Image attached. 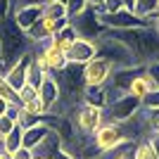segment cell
I'll return each instance as SVG.
<instances>
[{"instance_id": "obj_22", "label": "cell", "mask_w": 159, "mask_h": 159, "mask_svg": "<svg viewBox=\"0 0 159 159\" xmlns=\"http://www.w3.org/2000/svg\"><path fill=\"white\" fill-rule=\"evenodd\" d=\"M135 159H159V152L147 138H143L135 143Z\"/></svg>"}, {"instance_id": "obj_6", "label": "cell", "mask_w": 159, "mask_h": 159, "mask_svg": "<svg viewBox=\"0 0 159 159\" xmlns=\"http://www.w3.org/2000/svg\"><path fill=\"white\" fill-rule=\"evenodd\" d=\"M71 121H74V128L81 133V135H88L93 138V133L98 131L102 124H105V109L93 105H74V112H71Z\"/></svg>"}, {"instance_id": "obj_40", "label": "cell", "mask_w": 159, "mask_h": 159, "mask_svg": "<svg viewBox=\"0 0 159 159\" xmlns=\"http://www.w3.org/2000/svg\"><path fill=\"white\" fill-rule=\"evenodd\" d=\"M102 2H105V0H88V5L98 7V10H100V7H102Z\"/></svg>"}, {"instance_id": "obj_37", "label": "cell", "mask_w": 159, "mask_h": 159, "mask_svg": "<svg viewBox=\"0 0 159 159\" xmlns=\"http://www.w3.org/2000/svg\"><path fill=\"white\" fill-rule=\"evenodd\" d=\"M10 107H12V105H10V102H7L5 98H0V116H2V114H7V112H10Z\"/></svg>"}, {"instance_id": "obj_32", "label": "cell", "mask_w": 159, "mask_h": 159, "mask_svg": "<svg viewBox=\"0 0 159 159\" xmlns=\"http://www.w3.org/2000/svg\"><path fill=\"white\" fill-rule=\"evenodd\" d=\"M12 0H0V19H7L12 14Z\"/></svg>"}, {"instance_id": "obj_23", "label": "cell", "mask_w": 159, "mask_h": 159, "mask_svg": "<svg viewBox=\"0 0 159 159\" xmlns=\"http://www.w3.org/2000/svg\"><path fill=\"white\" fill-rule=\"evenodd\" d=\"M157 10H159V2H157V0H135V7H133V12L138 14V17H143V19L152 17Z\"/></svg>"}, {"instance_id": "obj_26", "label": "cell", "mask_w": 159, "mask_h": 159, "mask_svg": "<svg viewBox=\"0 0 159 159\" xmlns=\"http://www.w3.org/2000/svg\"><path fill=\"white\" fill-rule=\"evenodd\" d=\"M17 95H19V105H26V102H31V100L38 98V86H33V83H24V86L17 90Z\"/></svg>"}, {"instance_id": "obj_25", "label": "cell", "mask_w": 159, "mask_h": 159, "mask_svg": "<svg viewBox=\"0 0 159 159\" xmlns=\"http://www.w3.org/2000/svg\"><path fill=\"white\" fill-rule=\"evenodd\" d=\"M0 98H5L10 105H19V95H17V90L7 83L5 74H0Z\"/></svg>"}, {"instance_id": "obj_17", "label": "cell", "mask_w": 159, "mask_h": 159, "mask_svg": "<svg viewBox=\"0 0 159 159\" xmlns=\"http://www.w3.org/2000/svg\"><path fill=\"white\" fill-rule=\"evenodd\" d=\"M79 38V33H76V29L71 26V24H66L64 29H60V31L55 33V38H52V45H57L62 50V52L66 55V50L71 48V43Z\"/></svg>"}, {"instance_id": "obj_39", "label": "cell", "mask_w": 159, "mask_h": 159, "mask_svg": "<svg viewBox=\"0 0 159 159\" xmlns=\"http://www.w3.org/2000/svg\"><path fill=\"white\" fill-rule=\"evenodd\" d=\"M124 7L133 12V7H135V0H124Z\"/></svg>"}, {"instance_id": "obj_27", "label": "cell", "mask_w": 159, "mask_h": 159, "mask_svg": "<svg viewBox=\"0 0 159 159\" xmlns=\"http://www.w3.org/2000/svg\"><path fill=\"white\" fill-rule=\"evenodd\" d=\"M145 74L150 76V81H152L154 90H159V60H152L145 64Z\"/></svg>"}, {"instance_id": "obj_3", "label": "cell", "mask_w": 159, "mask_h": 159, "mask_svg": "<svg viewBox=\"0 0 159 159\" xmlns=\"http://www.w3.org/2000/svg\"><path fill=\"white\" fill-rule=\"evenodd\" d=\"M126 143H133V135L128 133L126 124H114V121H105L98 131L93 133V145L98 147L100 154L114 152L116 147L126 145Z\"/></svg>"}, {"instance_id": "obj_16", "label": "cell", "mask_w": 159, "mask_h": 159, "mask_svg": "<svg viewBox=\"0 0 159 159\" xmlns=\"http://www.w3.org/2000/svg\"><path fill=\"white\" fill-rule=\"evenodd\" d=\"M154 90V86H152V81H150V76L145 74V69L140 74H135L133 76V81H131V86H128V90H126V95H133V98H138V100H143L145 95H150Z\"/></svg>"}, {"instance_id": "obj_18", "label": "cell", "mask_w": 159, "mask_h": 159, "mask_svg": "<svg viewBox=\"0 0 159 159\" xmlns=\"http://www.w3.org/2000/svg\"><path fill=\"white\" fill-rule=\"evenodd\" d=\"M21 143H24V126L14 124V128L7 133L5 138H2V143H0V145L5 147L7 152H17V150L21 147Z\"/></svg>"}, {"instance_id": "obj_19", "label": "cell", "mask_w": 159, "mask_h": 159, "mask_svg": "<svg viewBox=\"0 0 159 159\" xmlns=\"http://www.w3.org/2000/svg\"><path fill=\"white\" fill-rule=\"evenodd\" d=\"M143 133H159V109H143Z\"/></svg>"}, {"instance_id": "obj_9", "label": "cell", "mask_w": 159, "mask_h": 159, "mask_svg": "<svg viewBox=\"0 0 159 159\" xmlns=\"http://www.w3.org/2000/svg\"><path fill=\"white\" fill-rule=\"evenodd\" d=\"M100 21H102L109 31H126V29L147 26V19L138 17V14L131 12V10H121V12H100Z\"/></svg>"}, {"instance_id": "obj_2", "label": "cell", "mask_w": 159, "mask_h": 159, "mask_svg": "<svg viewBox=\"0 0 159 159\" xmlns=\"http://www.w3.org/2000/svg\"><path fill=\"white\" fill-rule=\"evenodd\" d=\"M0 40H2V62L7 66L12 64V62H17L24 52H29L33 48L29 36H26V31H21L10 17L0 19Z\"/></svg>"}, {"instance_id": "obj_41", "label": "cell", "mask_w": 159, "mask_h": 159, "mask_svg": "<svg viewBox=\"0 0 159 159\" xmlns=\"http://www.w3.org/2000/svg\"><path fill=\"white\" fill-rule=\"evenodd\" d=\"M33 159H50V157H43V154H33Z\"/></svg>"}, {"instance_id": "obj_33", "label": "cell", "mask_w": 159, "mask_h": 159, "mask_svg": "<svg viewBox=\"0 0 159 159\" xmlns=\"http://www.w3.org/2000/svg\"><path fill=\"white\" fill-rule=\"evenodd\" d=\"M12 159H33V152L26 147H19L17 152H12Z\"/></svg>"}, {"instance_id": "obj_21", "label": "cell", "mask_w": 159, "mask_h": 159, "mask_svg": "<svg viewBox=\"0 0 159 159\" xmlns=\"http://www.w3.org/2000/svg\"><path fill=\"white\" fill-rule=\"evenodd\" d=\"M98 159H135V143H126V145L116 147L114 152L100 154Z\"/></svg>"}, {"instance_id": "obj_11", "label": "cell", "mask_w": 159, "mask_h": 159, "mask_svg": "<svg viewBox=\"0 0 159 159\" xmlns=\"http://www.w3.org/2000/svg\"><path fill=\"white\" fill-rule=\"evenodd\" d=\"M93 57H98V45H95V40H88V38H76L71 43V48L66 50V62L69 64H86L90 62Z\"/></svg>"}, {"instance_id": "obj_10", "label": "cell", "mask_w": 159, "mask_h": 159, "mask_svg": "<svg viewBox=\"0 0 159 159\" xmlns=\"http://www.w3.org/2000/svg\"><path fill=\"white\" fill-rule=\"evenodd\" d=\"M114 74V64L105 57H93L83 64V81L88 86H107Z\"/></svg>"}, {"instance_id": "obj_43", "label": "cell", "mask_w": 159, "mask_h": 159, "mask_svg": "<svg viewBox=\"0 0 159 159\" xmlns=\"http://www.w3.org/2000/svg\"><path fill=\"white\" fill-rule=\"evenodd\" d=\"M62 2H64V0H62Z\"/></svg>"}, {"instance_id": "obj_36", "label": "cell", "mask_w": 159, "mask_h": 159, "mask_svg": "<svg viewBox=\"0 0 159 159\" xmlns=\"http://www.w3.org/2000/svg\"><path fill=\"white\" fill-rule=\"evenodd\" d=\"M12 2L14 5H26V2L29 5H43V2H48V0H12Z\"/></svg>"}, {"instance_id": "obj_38", "label": "cell", "mask_w": 159, "mask_h": 159, "mask_svg": "<svg viewBox=\"0 0 159 159\" xmlns=\"http://www.w3.org/2000/svg\"><path fill=\"white\" fill-rule=\"evenodd\" d=\"M147 140L152 143V145H154V150L159 152V133H150V135H147Z\"/></svg>"}, {"instance_id": "obj_28", "label": "cell", "mask_w": 159, "mask_h": 159, "mask_svg": "<svg viewBox=\"0 0 159 159\" xmlns=\"http://www.w3.org/2000/svg\"><path fill=\"white\" fill-rule=\"evenodd\" d=\"M64 5H66V14L76 17V14H81L88 7V0H64Z\"/></svg>"}, {"instance_id": "obj_5", "label": "cell", "mask_w": 159, "mask_h": 159, "mask_svg": "<svg viewBox=\"0 0 159 159\" xmlns=\"http://www.w3.org/2000/svg\"><path fill=\"white\" fill-rule=\"evenodd\" d=\"M143 112V100L133 98V95H119L105 107V121L114 124H128L138 114Z\"/></svg>"}, {"instance_id": "obj_12", "label": "cell", "mask_w": 159, "mask_h": 159, "mask_svg": "<svg viewBox=\"0 0 159 159\" xmlns=\"http://www.w3.org/2000/svg\"><path fill=\"white\" fill-rule=\"evenodd\" d=\"M43 14V5H12V14L10 19L21 29V31H29V29L38 21V17Z\"/></svg>"}, {"instance_id": "obj_15", "label": "cell", "mask_w": 159, "mask_h": 159, "mask_svg": "<svg viewBox=\"0 0 159 159\" xmlns=\"http://www.w3.org/2000/svg\"><path fill=\"white\" fill-rule=\"evenodd\" d=\"M40 52H43V57H45V62H48L50 74H60L62 69L69 64V62H66V55L62 52L57 45H52V40L43 43V45H40Z\"/></svg>"}, {"instance_id": "obj_7", "label": "cell", "mask_w": 159, "mask_h": 159, "mask_svg": "<svg viewBox=\"0 0 159 159\" xmlns=\"http://www.w3.org/2000/svg\"><path fill=\"white\" fill-rule=\"evenodd\" d=\"M69 24L76 29V33H79L81 38H88V40H98L102 33H107V26L100 21L98 7H93V5H88L76 17H69Z\"/></svg>"}, {"instance_id": "obj_30", "label": "cell", "mask_w": 159, "mask_h": 159, "mask_svg": "<svg viewBox=\"0 0 159 159\" xmlns=\"http://www.w3.org/2000/svg\"><path fill=\"white\" fill-rule=\"evenodd\" d=\"M143 109H159V90H152L143 98Z\"/></svg>"}, {"instance_id": "obj_1", "label": "cell", "mask_w": 159, "mask_h": 159, "mask_svg": "<svg viewBox=\"0 0 159 159\" xmlns=\"http://www.w3.org/2000/svg\"><path fill=\"white\" fill-rule=\"evenodd\" d=\"M114 38H119L124 45L131 50L133 62L145 66L147 62L159 60V36L150 26L140 29H126V31H112Z\"/></svg>"}, {"instance_id": "obj_13", "label": "cell", "mask_w": 159, "mask_h": 159, "mask_svg": "<svg viewBox=\"0 0 159 159\" xmlns=\"http://www.w3.org/2000/svg\"><path fill=\"white\" fill-rule=\"evenodd\" d=\"M50 124H48L45 119H40V121H36L33 126H29V128H24V143H21V147H26V150H36V147L43 143V140L50 135Z\"/></svg>"}, {"instance_id": "obj_31", "label": "cell", "mask_w": 159, "mask_h": 159, "mask_svg": "<svg viewBox=\"0 0 159 159\" xmlns=\"http://www.w3.org/2000/svg\"><path fill=\"white\" fill-rule=\"evenodd\" d=\"M121 10H126L124 0H105L102 7H100V12H121Z\"/></svg>"}, {"instance_id": "obj_4", "label": "cell", "mask_w": 159, "mask_h": 159, "mask_svg": "<svg viewBox=\"0 0 159 159\" xmlns=\"http://www.w3.org/2000/svg\"><path fill=\"white\" fill-rule=\"evenodd\" d=\"M95 45H98V57H105L114 64V69H119V66H133V55L119 38H114L112 31L107 29V33H102L98 40H95Z\"/></svg>"}, {"instance_id": "obj_42", "label": "cell", "mask_w": 159, "mask_h": 159, "mask_svg": "<svg viewBox=\"0 0 159 159\" xmlns=\"http://www.w3.org/2000/svg\"><path fill=\"white\" fill-rule=\"evenodd\" d=\"M0 60H2V40H0Z\"/></svg>"}, {"instance_id": "obj_14", "label": "cell", "mask_w": 159, "mask_h": 159, "mask_svg": "<svg viewBox=\"0 0 159 159\" xmlns=\"http://www.w3.org/2000/svg\"><path fill=\"white\" fill-rule=\"evenodd\" d=\"M81 100H83L86 105L105 109V107L112 102V93H109L107 86H88L86 83V86H83V93H81Z\"/></svg>"}, {"instance_id": "obj_8", "label": "cell", "mask_w": 159, "mask_h": 159, "mask_svg": "<svg viewBox=\"0 0 159 159\" xmlns=\"http://www.w3.org/2000/svg\"><path fill=\"white\" fill-rule=\"evenodd\" d=\"M66 24H69V17H64V19H55V17L40 14L38 21L26 31V36H29V40H31V45L36 48V45H43V43H48V40H52L55 33L60 31V29H64Z\"/></svg>"}, {"instance_id": "obj_24", "label": "cell", "mask_w": 159, "mask_h": 159, "mask_svg": "<svg viewBox=\"0 0 159 159\" xmlns=\"http://www.w3.org/2000/svg\"><path fill=\"white\" fill-rule=\"evenodd\" d=\"M21 107L26 109V114L33 116V119H45V116H48V107L43 105V100H40V98L31 100V102H26V105H21Z\"/></svg>"}, {"instance_id": "obj_34", "label": "cell", "mask_w": 159, "mask_h": 159, "mask_svg": "<svg viewBox=\"0 0 159 159\" xmlns=\"http://www.w3.org/2000/svg\"><path fill=\"white\" fill-rule=\"evenodd\" d=\"M147 26H150V29L159 36V12H154L152 17H147Z\"/></svg>"}, {"instance_id": "obj_20", "label": "cell", "mask_w": 159, "mask_h": 159, "mask_svg": "<svg viewBox=\"0 0 159 159\" xmlns=\"http://www.w3.org/2000/svg\"><path fill=\"white\" fill-rule=\"evenodd\" d=\"M43 14H45V17H55V19L69 17V14H66V5L62 0H48V2H43Z\"/></svg>"}, {"instance_id": "obj_35", "label": "cell", "mask_w": 159, "mask_h": 159, "mask_svg": "<svg viewBox=\"0 0 159 159\" xmlns=\"http://www.w3.org/2000/svg\"><path fill=\"white\" fill-rule=\"evenodd\" d=\"M52 159H76V157H74V152H69L66 147H62V150H60L57 154H55Z\"/></svg>"}, {"instance_id": "obj_29", "label": "cell", "mask_w": 159, "mask_h": 159, "mask_svg": "<svg viewBox=\"0 0 159 159\" xmlns=\"http://www.w3.org/2000/svg\"><path fill=\"white\" fill-rule=\"evenodd\" d=\"M12 128H14V119L10 114H2V116H0V143H2V138H5Z\"/></svg>"}]
</instances>
